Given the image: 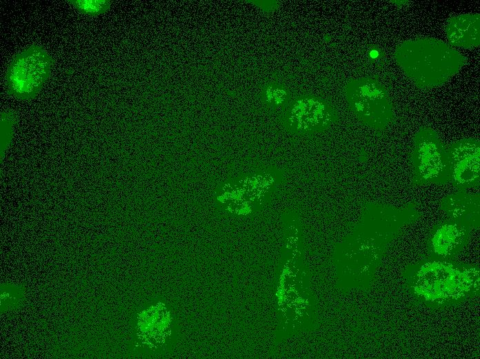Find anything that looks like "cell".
Listing matches in <instances>:
<instances>
[{"instance_id": "1", "label": "cell", "mask_w": 480, "mask_h": 359, "mask_svg": "<svg viewBox=\"0 0 480 359\" xmlns=\"http://www.w3.org/2000/svg\"><path fill=\"white\" fill-rule=\"evenodd\" d=\"M406 282L417 300L433 308L446 307L477 294L479 271L476 266L430 257L410 265Z\"/></svg>"}, {"instance_id": "2", "label": "cell", "mask_w": 480, "mask_h": 359, "mask_svg": "<svg viewBox=\"0 0 480 359\" xmlns=\"http://www.w3.org/2000/svg\"><path fill=\"white\" fill-rule=\"evenodd\" d=\"M394 58L406 75L423 90L443 85L467 62L466 57L451 45L430 37L401 42L396 47Z\"/></svg>"}, {"instance_id": "3", "label": "cell", "mask_w": 480, "mask_h": 359, "mask_svg": "<svg viewBox=\"0 0 480 359\" xmlns=\"http://www.w3.org/2000/svg\"><path fill=\"white\" fill-rule=\"evenodd\" d=\"M54 61L41 46L32 43L17 53L4 75L7 93L21 101L35 98L50 77Z\"/></svg>"}, {"instance_id": "4", "label": "cell", "mask_w": 480, "mask_h": 359, "mask_svg": "<svg viewBox=\"0 0 480 359\" xmlns=\"http://www.w3.org/2000/svg\"><path fill=\"white\" fill-rule=\"evenodd\" d=\"M346 93L350 109L365 125L381 130L393 122L394 112L390 95L378 80L352 79L347 84Z\"/></svg>"}, {"instance_id": "5", "label": "cell", "mask_w": 480, "mask_h": 359, "mask_svg": "<svg viewBox=\"0 0 480 359\" xmlns=\"http://www.w3.org/2000/svg\"><path fill=\"white\" fill-rule=\"evenodd\" d=\"M412 184H445L450 182L447 147L432 128L416 133L412 147Z\"/></svg>"}, {"instance_id": "6", "label": "cell", "mask_w": 480, "mask_h": 359, "mask_svg": "<svg viewBox=\"0 0 480 359\" xmlns=\"http://www.w3.org/2000/svg\"><path fill=\"white\" fill-rule=\"evenodd\" d=\"M449 160V183L464 191L479 186L480 142L475 137H466L447 147Z\"/></svg>"}, {"instance_id": "7", "label": "cell", "mask_w": 480, "mask_h": 359, "mask_svg": "<svg viewBox=\"0 0 480 359\" xmlns=\"http://www.w3.org/2000/svg\"><path fill=\"white\" fill-rule=\"evenodd\" d=\"M470 230L468 226L451 219L436 224L427 240L431 257L451 259L457 255L467 244Z\"/></svg>"}, {"instance_id": "8", "label": "cell", "mask_w": 480, "mask_h": 359, "mask_svg": "<svg viewBox=\"0 0 480 359\" xmlns=\"http://www.w3.org/2000/svg\"><path fill=\"white\" fill-rule=\"evenodd\" d=\"M441 209L448 216L469 227H479V194L461 191L445 197Z\"/></svg>"}, {"instance_id": "9", "label": "cell", "mask_w": 480, "mask_h": 359, "mask_svg": "<svg viewBox=\"0 0 480 359\" xmlns=\"http://www.w3.org/2000/svg\"><path fill=\"white\" fill-rule=\"evenodd\" d=\"M480 16L478 13L462 14L449 18L445 32L450 45L463 48L479 46Z\"/></svg>"}, {"instance_id": "10", "label": "cell", "mask_w": 480, "mask_h": 359, "mask_svg": "<svg viewBox=\"0 0 480 359\" xmlns=\"http://www.w3.org/2000/svg\"><path fill=\"white\" fill-rule=\"evenodd\" d=\"M67 2L80 13L90 17L106 13L111 6L109 0H68Z\"/></svg>"}, {"instance_id": "11", "label": "cell", "mask_w": 480, "mask_h": 359, "mask_svg": "<svg viewBox=\"0 0 480 359\" xmlns=\"http://www.w3.org/2000/svg\"><path fill=\"white\" fill-rule=\"evenodd\" d=\"M17 117L14 111L7 110L1 114V157L10 146Z\"/></svg>"}]
</instances>
